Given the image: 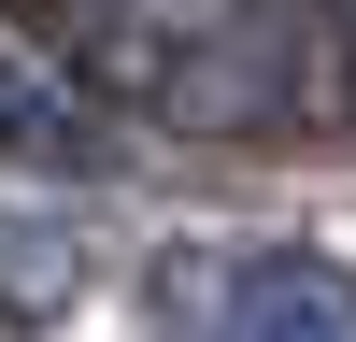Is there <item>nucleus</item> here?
<instances>
[{
	"label": "nucleus",
	"mask_w": 356,
	"mask_h": 342,
	"mask_svg": "<svg viewBox=\"0 0 356 342\" xmlns=\"http://www.w3.org/2000/svg\"><path fill=\"white\" fill-rule=\"evenodd\" d=\"M314 129L356 142V0H314Z\"/></svg>",
	"instance_id": "5"
},
{
	"label": "nucleus",
	"mask_w": 356,
	"mask_h": 342,
	"mask_svg": "<svg viewBox=\"0 0 356 342\" xmlns=\"http://www.w3.org/2000/svg\"><path fill=\"white\" fill-rule=\"evenodd\" d=\"M143 300L171 342H356V271L314 243H171Z\"/></svg>",
	"instance_id": "2"
},
{
	"label": "nucleus",
	"mask_w": 356,
	"mask_h": 342,
	"mask_svg": "<svg viewBox=\"0 0 356 342\" xmlns=\"http://www.w3.org/2000/svg\"><path fill=\"white\" fill-rule=\"evenodd\" d=\"M86 100L171 142L314 129V0H43Z\"/></svg>",
	"instance_id": "1"
},
{
	"label": "nucleus",
	"mask_w": 356,
	"mask_h": 342,
	"mask_svg": "<svg viewBox=\"0 0 356 342\" xmlns=\"http://www.w3.org/2000/svg\"><path fill=\"white\" fill-rule=\"evenodd\" d=\"M0 157H29V171L114 157V114L86 100V72L43 43V28H15V15H0Z\"/></svg>",
	"instance_id": "3"
},
{
	"label": "nucleus",
	"mask_w": 356,
	"mask_h": 342,
	"mask_svg": "<svg viewBox=\"0 0 356 342\" xmlns=\"http://www.w3.org/2000/svg\"><path fill=\"white\" fill-rule=\"evenodd\" d=\"M86 300V243L57 214H0V328H57Z\"/></svg>",
	"instance_id": "4"
}]
</instances>
